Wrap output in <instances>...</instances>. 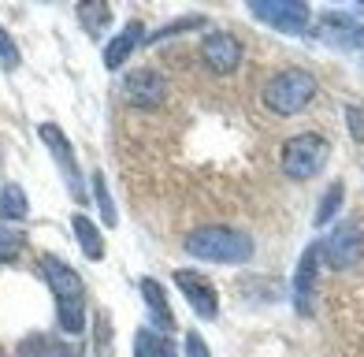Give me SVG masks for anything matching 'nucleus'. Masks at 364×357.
I'll list each match as a JSON object with an SVG mask.
<instances>
[{
	"label": "nucleus",
	"mask_w": 364,
	"mask_h": 357,
	"mask_svg": "<svg viewBox=\"0 0 364 357\" xmlns=\"http://www.w3.org/2000/svg\"><path fill=\"white\" fill-rule=\"evenodd\" d=\"M327 153H331V142L323 134H297L283 145V175L287 178H297V183H305V178L320 175V168L327 164Z\"/></svg>",
	"instance_id": "obj_4"
},
{
	"label": "nucleus",
	"mask_w": 364,
	"mask_h": 357,
	"mask_svg": "<svg viewBox=\"0 0 364 357\" xmlns=\"http://www.w3.org/2000/svg\"><path fill=\"white\" fill-rule=\"evenodd\" d=\"M364 253V231L357 223H338L335 231L327 235V261L331 268H353Z\"/></svg>",
	"instance_id": "obj_11"
},
{
	"label": "nucleus",
	"mask_w": 364,
	"mask_h": 357,
	"mask_svg": "<svg viewBox=\"0 0 364 357\" xmlns=\"http://www.w3.org/2000/svg\"><path fill=\"white\" fill-rule=\"evenodd\" d=\"M123 97L134 108H156L164 97H168V82H164V75L153 71V68H138L123 78Z\"/></svg>",
	"instance_id": "obj_10"
},
{
	"label": "nucleus",
	"mask_w": 364,
	"mask_h": 357,
	"mask_svg": "<svg viewBox=\"0 0 364 357\" xmlns=\"http://www.w3.org/2000/svg\"><path fill=\"white\" fill-rule=\"evenodd\" d=\"M0 68H4V71L19 68V45L11 41V34H8L4 26H0Z\"/></svg>",
	"instance_id": "obj_24"
},
{
	"label": "nucleus",
	"mask_w": 364,
	"mask_h": 357,
	"mask_svg": "<svg viewBox=\"0 0 364 357\" xmlns=\"http://www.w3.org/2000/svg\"><path fill=\"white\" fill-rule=\"evenodd\" d=\"M71 227H75V238H78V246H82V253L90 257V261H101L105 257V238H101V231H97V223L90 220V216H75L71 220Z\"/></svg>",
	"instance_id": "obj_16"
},
{
	"label": "nucleus",
	"mask_w": 364,
	"mask_h": 357,
	"mask_svg": "<svg viewBox=\"0 0 364 357\" xmlns=\"http://www.w3.org/2000/svg\"><path fill=\"white\" fill-rule=\"evenodd\" d=\"M250 11L283 34H297L309 23V4H301V0H253Z\"/></svg>",
	"instance_id": "obj_7"
},
{
	"label": "nucleus",
	"mask_w": 364,
	"mask_h": 357,
	"mask_svg": "<svg viewBox=\"0 0 364 357\" xmlns=\"http://www.w3.org/2000/svg\"><path fill=\"white\" fill-rule=\"evenodd\" d=\"M134 357H175V350L168 343V335H160L153 328H141L134 335Z\"/></svg>",
	"instance_id": "obj_18"
},
{
	"label": "nucleus",
	"mask_w": 364,
	"mask_h": 357,
	"mask_svg": "<svg viewBox=\"0 0 364 357\" xmlns=\"http://www.w3.org/2000/svg\"><path fill=\"white\" fill-rule=\"evenodd\" d=\"M186 357H212L208 346H205V339L197 331H186Z\"/></svg>",
	"instance_id": "obj_25"
},
{
	"label": "nucleus",
	"mask_w": 364,
	"mask_h": 357,
	"mask_svg": "<svg viewBox=\"0 0 364 357\" xmlns=\"http://www.w3.org/2000/svg\"><path fill=\"white\" fill-rule=\"evenodd\" d=\"M338 205H342V183H331V190L320 198V208H316V227H323L331 216H335Z\"/></svg>",
	"instance_id": "obj_23"
},
{
	"label": "nucleus",
	"mask_w": 364,
	"mask_h": 357,
	"mask_svg": "<svg viewBox=\"0 0 364 357\" xmlns=\"http://www.w3.org/2000/svg\"><path fill=\"white\" fill-rule=\"evenodd\" d=\"M38 134H41V142L48 145V149H53V160H56L60 171H63V183H68L71 198L75 201H86V186H82V171H78V160H75V149H71L68 134H63L56 123H41Z\"/></svg>",
	"instance_id": "obj_5"
},
{
	"label": "nucleus",
	"mask_w": 364,
	"mask_h": 357,
	"mask_svg": "<svg viewBox=\"0 0 364 357\" xmlns=\"http://www.w3.org/2000/svg\"><path fill=\"white\" fill-rule=\"evenodd\" d=\"M197 26H205L201 15H186V19H175V23H168V26H160L156 34H149V45H156V41H164V38H175V34H186V30H197Z\"/></svg>",
	"instance_id": "obj_22"
},
{
	"label": "nucleus",
	"mask_w": 364,
	"mask_h": 357,
	"mask_svg": "<svg viewBox=\"0 0 364 357\" xmlns=\"http://www.w3.org/2000/svg\"><path fill=\"white\" fill-rule=\"evenodd\" d=\"M141 298H145V309H149V324L160 331V335H171L175 331V316H171V305L164 298V287L156 279H141Z\"/></svg>",
	"instance_id": "obj_12"
},
{
	"label": "nucleus",
	"mask_w": 364,
	"mask_h": 357,
	"mask_svg": "<svg viewBox=\"0 0 364 357\" xmlns=\"http://www.w3.org/2000/svg\"><path fill=\"white\" fill-rule=\"evenodd\" d=\"M175 287L182 290V298L190 302V309L201 320H216L220 316V294H216V287L208 283V275L182 268V272H175Z\"/></svg>",
	"instance_id": "obj_6"
},
{
	"label": "nucleus",
	"mask_w": 364,
	"mask_h": 357,
	"mask_svg": "<svg viewBox=\"0 0 364 357\" xmlns=\"http://www.w3.org/2000/svg\"><path fill=\"white\" fill-rule=\"evenodd\" d=\"M320 246H309L297 261L294 272V309L301 316H312V302H316V283H320Z\"/></svg>",
	"instance_id": "obj_9"
},
{
	"label": "nucleus",
	"mask_w": 364,
	"mask_h": 357,
	"mask_svg": "<svg viewBox=\"0 0 364 357\" xmlns=\"http://www.w3.org/2000/svg\"><path fill=\"white\" fill-rule=\"evenodd\" d=\"M145 41V34H141V23L134 19V23H127L123 30H119V38H115V41H108V48H105V68L108 71H115V68H119V63L130 56V53H134V48Z\"/></svg>",
	"instance_id": "obj_14"
},
{
	"label": "nucleus",
	"mask_w": 364,
	"mask_h": 357,
	"mask_svg": "<svg viewBox=\"0 0 364 357\" xmlns=\"http://www.w3.org/2000/svg\"><path fill=\"white\" fill-rule=\"evenodd\" d=\"M78 19H82V26H86L90 34H101V30H108V23H112V8L90 0V4H78Z\"/></svg>",
	"instance_id": "obj_19"
},
{
	"label": "nucleus",
	"mask_w": 364,
	"mask_h": 357,
	"mask_svg": "<svg viewBox=\"0 0 364 357\" xmlns=\"http://www.w3.org/2000/svg\"><path fill=\"white\" fill-rule=\"evenodd\" d=\"M350 131H353V138H360V134H364V112L350 108Z\"/></svg>",
	"instance_id": "obj_26"
},
{
	"label": "nucleus",
	"mask_w": 364,
	"mask_h": 357,
	"mask_svg": "<svg viewBox=\"0 0 364 357\" xmlns=\"http://www.w3.org/2000/svg\"><path fill=\"white\" fill-rule=\"evenodd\" d=\"M15 357H78L71 343H63L60 335H30L19 343Z\"/></svg>",
	"instance_id": "obj_13"
},
{
	"label": "nucleus",
	"mask_w": 364,
	"mask_h": 357,
	"mask_svg": "<svg viewBox=\"0 0 364 357\" xmlns=\"http://www.w3.org/2000/svg\"><path fill=\"white\" fill-rule=\"evenodd\" d=\"M182 246H186L193 261H208V265H245L253 257V238L223 223L197 227Z\"/></svg>",
	"instance_id": "obj_2"
},
{
	"label": "nucleus",
	"mask_w": 364,
	"mask_h": 357,
	"mask_svg": "<svg viewBox=\"0 0 364 357\" xmlns=\"http://www.w3.org/2000/svg\"><path fill=\"white\" fill-rule=\"evenodd\" d=\"M316 78H312L305 68H287L272 75L264 82V105H268L275 116H297L312 97H316Z\"/></svg>",
	"instance_id": "obj_3"
},
{
	"label": "nucleus",
	"mask_w": 364,
	"mask_h": 357,
	"mask_svg": "<svg viewBox=\"0 0 364 357\" xmlns=\"http://www.w3.org/2000/svg\"><path fill=\"white\" fill-rule=\"evenodd\" d=\"M201 60L212 75H235L242 68V41L227 30H216L201 41Z\"/></svg>",
	"instance_id": "obj_8"
},
{
	"label": "nucleus",
	"mask_w": 364,
	"mask_h": 357,
	"mask_svg": "<svg viewBox=\"0 0 364 357\" xmlns=\"http://www.w3.org/2000/svg\"><path fill=\"white\" fill-rule=\"evenodd\" d=\"M323 38L338 41V45H350V48H364V26L353 23L350 15L331 11V15H323Z\"/></svg>",
	"instance_id": "obj_15"
},
{
	"label": "nucleus",
	"mask_w": 364,
	"mask_h": 357,
	"mask_svg": "<svg viewBox=\"0 0 364 357\" xmlns=\"http://www.w3.org/2000/svg\"><path fill=\"white\" fill-rule=\"evenodd\" d=\"M30 216V201H26V193L19 183H8L4 190H0V220H8V223H19Z\"/></svg>",
	"instance_id": "obj_17"
},
{
	"label": "nucleus",
	"mask_w": 364,
	"mask_h": 357,
	"mask_svg": "<svg viewBox=\"0 0 364 357\" xmlns=\"http://www.w3.org/2000/svg\"><path fill=\"white\" fill-rule=\"evenodd\" d=\"M23 250H26V235L23 231H11V227H0V265L19 261Z\"/></svg>",
	"instance_id": "obj_21"
},
{
	"label": "nucleus",
	"mask_w": 364,
	"mask_h": 357,
	"mask_svg": "<svg viewBox=\"0 0 364 357\" xmlns=\"http://www.w3.org/2000/svg\"><path fill=\"white\" fill-rule=\"evenodd\" d=\"M41 272H45V283L53 287L60 328L68 335H82L86 331V283H82V275L68 261H60L56 253L41 257Z\"/></svg>",
	"instance_id": "obj_1"
},
{
	"label": "nucleus",
	"mask_w": 364,
	"mask_h": 357,
	"mask_svg": "<svg viewBox=\"0 0 364 357\" xmlns=\"http://www.w3.org/2000/svg\"><path fill=\"white\" fill-rule=\"evenodd\" d=\"M93 193H97V208H101L105 227H115V223H119V216H115V201H112V193H108L105 171H93Z\"/></svg>",
	"instance_id": "obj_20"
}]
</instances>
